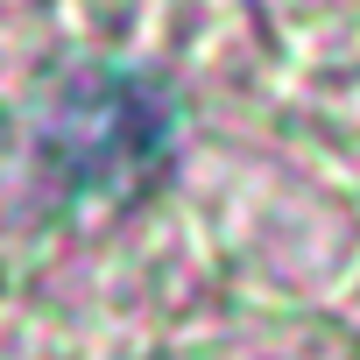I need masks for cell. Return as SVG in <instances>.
<instances>
[{"label": "cell", "mask_w": 360, "mask_h": 360, "mask_svg": "<svg viewBox=\"0 0 360 360\" xmlns=\"http://www.w3.org/2000/svg\"><path fill=\"white\" fill-rule=\"evenodd\" d=\"M162 141H169V113L155 106V92L127 71H92L50 106L43 155H50V176L64 191L92 198V191L134 184L162 155Z\"/></svg>", "instance_id": "obj_1"}]
</instances>
